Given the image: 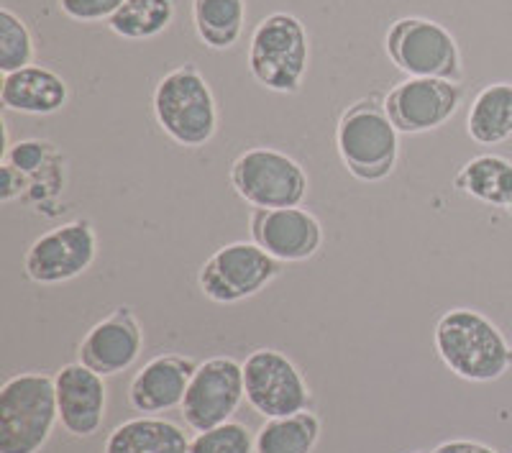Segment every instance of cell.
<instances>
[{
  "label": "cell",
  "instance_id": "obj_1",
  "mask_svg": "<svg viewBox=\"0 0 512 453\" xmlns=\"http://www.w3.org/2000/svg\"><path fill=\"white\" fill-rule=\"evenodd\" d=\"M433 346L443 364L466 382H497L512 366L505 333L474 308L446 310L433 331Z\"/></svg>",
  "mask_w": 512,
  "mask_h": 453
},
{
  "label": "cell",
  "instance_id": "obj_2",
  "mask_svg": "<svg viewBox=\"0 0 512 453\" xmlns=\"http://www.w3.org/2000/svg\"><path fill=\"white\" fill-rule=\"evenodd\" d=\"M152 108L159 128L185 149H200L218 131L216 95L195 64H180L157 82Z\"/></svg>",
  "mask_w": 512,
  "mask_h": 453
},
{
  "label": "cell",
  "instance_id": "obj_3",
  "mask_svg": "<svg viewBox=\"0 0 512 453\" xmlns=\"http://www.w3.org/2000/svg\"><path fill=\"white\" fill-rule=\"evenodd\" d=\"M338 157L359 182H382L400 159V131L374 98L349 105L336 126Z\"/></svg>",
  "mask_w": 512,
  "mask_h": 453
},
{
  "label": "cell",
  "instance_id": "obj_4",
  "mask_svg": "<svg viewBox=\"0 0 512 453\" xmlns=\"http://www.w3.org/2000/svg\"><path fill=\"white\" fill-rule=\"evenodd\" d=\"M59 423L54 377L13 374L0 387V453H41Z\"/></svg>",
  "mask_w": 512,
  "mask_h": 453
},
{
  "label": "cell",
  "instance_id": "obj_5",
  "mask_svg": "<svg viewBox=\"0 0 512 453\" xmlns=\"http://www.w3.org/2000/svg\"><path fill=\"white\" fill-rule=\"evenodd\" d=\"M310 64V36L297 16L269 13L256 24L249 47V70L262 88L295 95Z\"/></svg>",
  "mask_w": 512,
  "mask_h": 453
},
{
  "label": "cell",
  "instance_id": "obj_6",
  "mask_svg": "<svg viewBox=\"0 0 512 453\" xmlns=\"http://www.w3.org/2000/svg\"><path fill=\"white\" fill-rule=\"evenodd\" d=\"M384 52L408 77L464 82L459 41L438 21L423 16L397 18L384 36Z\"/></svg>",
  "mask_w": 512,
  "mask_h": 453
},
{
  "label": "cell",
  "instance_id": "obj_7",
  "mask_svg": "<svg viewBox=\"0 0 512 453\" xmlns=\"http://www.w3.org/2000/svg\"><path fill=\"white\" fill-rule=\"evenodd\" d=\"M231 185L251 208H297L308 198L303 164L272 146H254L231 164Z\"/></svg>",
  "mask_w": 512,
  "mask_h": 453
},
{
  "label": "cell",
  "instance_id": "obj_8",
  "mask_svg": "<svg viewBox=\"0 0 512 453\" xmlns=\"http://www.w3.org/2000/svg\"><path fill=\"white\" fill-rule=\"evenodd\" d=\"M282 274V262L254 241H233L208 256L198 272V287L210 302L233 305L267 290Z\"/></svg>",
  "mask_w": 512,
  "mask_h": 453
},
{
  "label": "cell",
  "instance_id": "obj_9",
  "mask_svg": "<svg viewBox=\"0 0 512 453\" xmlns=\"http://www.w3.org/2000/svg\"><path fill=\"white\" fill-rule=\"evenodd\" d=\"M246 402L264 420L310 410L313 392L295 361L277 349H256L244 361Z\"/></svg>",
  "mask_w": 512,
  "mask_h": 453
},
{
  "label": "cell",
  "instance_id": "obj_10",
  "mask_svg": "<svg viewBox=\"0 0 512 453\" xmlns=\"http://www.w3.org/2000/svg\"><path fill=\"white\" fill-rule=\"evenodd\" d=\"M98 259V231L88 218L49 228L29 246L24 272L36 285H64L82 277Z\"/></svg>",
  "mask_w": 512,
  "mask_h": 453
},
{
  "label": "cell",
  "instance_id": "obj_11",
  "mask_svg": "<svg viewBox=\"0 0 512 453\" xmlns=\"http://www.w3.org/2000/svg\"><path fill=\"white\" fill-rule=\"evenodd\" d=\"M244 400V364L233 356H210L192 374L180 410L187 428L203 433L233 420Z\"/></svg>",
  "mask_w": 512,
  "mask_h": 453
},
{
  "label": "cell",
  "instance_id": "obj_12",
  "mask_svg": "<svg viewBox=\"0 0 512 453\" xmlns=\"http://www.w3.org/2000/svg\"><path fill=\"white\" fill-rule=\"evenodd\" d=\"M464 100L461 82L408 77L384 95V111L400 134H428L446 126Z\"/></svg>",
  "mask_w": 512,
  "mask_h": 453
},
{
  "label": "cell",
  "instance_id": "obj_13",
  "mask_svg": "<svg viewBox=\"0 0 512 453\" xmlns=\"http://www.w3.org/2000/svg\"><path fill=\"white\" fill-rule=\"evenodd\" d=\"M251 241L282 264L308 262L323 246V226L308 208H254L249 215Z\"/></svg>",
  "mask_w": 512,
  "mask_h": 453
},
{
  "label": "cell",
  "instance_id": "obj_14",
  "mask_svg": "<svg viewBox=\"0 0 512 453\" xmlns=\"http://www.w3.org/2000/svg\"><path fill=\"white\" fill-rule=\"evenodd\" d=\"M144 351V328L134 310L121 305L98 320L77 346V361L90 366L100 377L128 372Z\"/></svg>",
  "mask_w": 512,
  "mask_h": 453
},
{
  "label": "cell",
  "instance_id": "obj_15",
  "mask_svg": "<svg viewBox=\"0 0 512 453\" xmlns=\"http://www.w3.org/2000/svg\"><path fill=\"white\" fill-rule=\"evenodd\" d=\"M54 390H57L59 425L72 438H93L103 428L105 407H108L105 377L80 361H72L54 374Z\"/></svg>",
  "mask_w": 512,
  "mask_h": 453
},
{
  "label": "cell",
  "instance_id": "obj_16",
  "mask_svg": "<svg viewBox=\"0 0 512 453\" xmlns=\"http://www.w3.org/2000/svg\"><path fill=\"white\" fill-rule=\"evenodd\" d=\"M198 364L190 356L159 354L146 361L128 384V405L141 415H162L182 407Z\"/></svg>",
  "mask_w": 512,
  "mask_h": 453
},
{
  "label": "cell",
  "instance_id": "obj_17",
  "mask_svg": "<svg viewBox=\"0 0 512 453\" xmlns=\"http://www.w3.org/2000/svg\"><path fill=\"white\" fill-rule=\"evenodd\" d=\"M70 100V85L49 67L29 64L24 70L3 75L0 82V103L8 111L26 116H52L62 111Z\"/></svg>",
  "mask_w": 512,
  "mask_h": 453
},
{
  "label": "cell",
  "instance_id": "obj_18",
  "mask_svg": "<svg viewBox=\"0 0 512 453\" xmlns=\"http://www.w3.org/2000/svg\"><path fill=\"white\" fill-rule=\"evenodd\" d=\"M103 453H190V438L162 415H139L108 433Z\"/></svg>",
  "mask_w": 512,
  "mask_h": 453
},
{
  "label": "cell",
  "instance_id": "obj_19",
  "mask_svg": "<svg viewBox=\"0 0 512 453\" xmlns=\"http://www.w3.org/2000/svg\"><path fill=\"white\" fill-rule=\"evenodd\" d=\"M454 190L512 213V162L500 154H479L456 172Z\"/></svg>",
  "mask_w": 512,
  "mask_h": 453
},
{
  "label": "cell",
  "instance_id": "obj_20",
  "mask_svg": "<svg viewBox=\"0 0 512 453\" xmlns=\"http://www.w3.org/2000/svg\"><path fill=\"white\" fill-rule=\"evenodd\" d=\"M466 131L482 146L512 139V82H492L479 90L469 108Z\"/></svg>",
  "mask_w": 512,
  "mask_h": 453
},
{
  "label": "cell",
  "instance_id": "obj_21",
  "mask_svg": "<svg viewBox=\"0 0 512 453\" xmlns=\"http://www.w3.org/2000/svg\"><path fill=\"white\" fill-rule=\"evenodd\" d=\"M192 24L205 47L226 52L244 34L246 0H192Z\"/></svg>",
  "mask_w": 512,
  "mask_h": 453
},
{
  "label": "cell",
  "instance_id": "obj_22",
  "mask_svg": "<svg viewBox=\"0 0 512 453\" xmlns=\"http://www.w3.org/2000/svg\"><path fill=\"white\" fill-rule=\"evenodd\" d=\"M320 433L323 423L313 410L272 418L256 430V453H313Z\"/></svg>",
  "mask_w": 512,
  "mask_h": 453
},
{
  "label": "cell",
  "instance_id": "obj_23",
  "mask_svg": "<svg viewBox=\"0 0 512 453\" xmlns=\"http://www.w3.org/2000/svg\"><path fill=\"white\" fill-rule=\"evenodd\" d=\"M175 0H126L108 21L113 34L131 41L154 39L175 21Z\"/></svg>",
  "mask_w": 512,
  "mask_h": 453
},
{
  "label": "cell",
  "instance_id": "obj_24",
  "mask_svg": "<svg viewBox=\"0 0 512 453\" xmlns=\"http://www.w3.org/2000/svg\"><path fill=\"white\" fill-rule=\"evenodd\" d=\"M34 57V36L24 18L11 8H0V72L11 75V72L24 70L34 64Z\"/></svg>",
  "mask_w": 512,
  "mask_h": 453
},
{
  "label": "cell",
  "instance_id": "obj_25",
  "mask_svg": "<svg viewBox=\"0 0 512 453\" xmlns=\"http://www.w3.org/2000/svg\"><path fill=\"white\" fill-rule=\"evenodd\" d=\"M190 453H256V433H251L239 420H228L216 428L195 433Z\"/></svg>",
  "mask_w": 512,
  "mask_h": 453
},
{
  "label": "cell",
  "instance_id": "obj_26",
  "mask_svg": "<svg viewBox=\"0 0 512 453\" xmlns=\"http://www.w3.org/2000/svg\"><path fill=\"white\" fill-rule=\"evenodd\" d=\"M54 157H57V149L44 139H24L3 149V162L13 164L18 172H24L29 177L39 175L41 169L49 167Z\"/></svg>",
  "mask_w": 512,
  "mask_h": 453
},
{
  "label": "cell",
  "instance_id": "obj_27",
  "mask_svg": "<svg viewBox=\"0 0 512 453\" xmlns=\"http://www.w3.org/2000/svg\"><path fill=\"white\" fill-rule=\"evenodd\" d=\"M126 0H59V11L80 24L111 21Z\"/></svg>",
  "mask_w": 512,
  "mask_h": 453
},
{
  "label": "cell",
  "instance_id": "obj_28",
  "mask_svg": "<svg viewBox=\"0 0 512 453\" xmlns=\"http://www.w3.org/2000/svg\"><path fill=\"white\" fill-rule=\"evenodd\" d=\"M29 185H31L29 175L18 172V169L8 162L0 164V203H13V200L24 195Z\"/></svg>",
  "mask_w": 512,
  "mask_h": 453
},
{
  "label": "cell",
  "instance_id": "obj_29",
  "mask_svg": "<svg viewBox=\"0 0 512 453\" xmlns=\"http://www.w3.org/2000/svg\"><path fill=\"white\" fill-rule=\"evenodd\" d=\"M431 453H497L495 448L482 441H469V438H454V441H443L433 448Z\"/></svg>",
  "mask_w": 512,
  "mask_h": 453
},
{
  "label": "cell",
  "instance_id": "obj_30",
  "mask_svg": "<svg viewBox=\"0 0 512 453\" xmlns=\"http://www.w3.org/2000/svg\"><path fill=\"white\" fill-rule=\"evenodd\" d=\"M413 453H425V451H413Z\"/></svg>",
  "mask_w": 512,
  "mask_h": 453
}]
</instances>
